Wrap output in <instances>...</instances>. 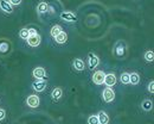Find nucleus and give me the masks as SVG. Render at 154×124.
I'll list each match as a JSON object with an SVG mask.
<instances>
[{
	"mask_svg": "<svg viewBox=\"0 0 154 124\" xmlns=\"http://www.w3.org/2000/svg\"><path fill=\"white\" fill-rule=\"evenodd\" d=\"M102 98H103V100H104L106 103H112V102H114V99H115V92L113 91V88L107 87V88H104L103 92H102Z\"/></svg>",
	"mask_w": 154,
	"mask_h": 124,
	"instance_id": "f257e3e1",
	"label": "nucleus"
},
{
	"mask_svg": "<svg viewBox=\"0 0 154 124\" xmlns=\"http://www.w3.org/2000/svg\"><path fill=\"white\" fill-rule=\"evenodd\" d=\"M39 104H40V99H39L38 96L36 94H30L27 98H26V105L29 107H32V109H36L38 107Z\"/></svg>",
	"mask_w": 154,
	"mask_h": 124,
	"instance_id": "f03ea898",
	"label": "nucleus"
},
{
	"mask_svg": "<svg viewBox=\"0 0 154 124\" xmlns=\"http://www.w3.org/2000/svg\"><path fill=\"white\" fill-rule=\"evenodd\" d=\"M32 75H33V78H36L38 80H44L46 78V70L43 67H36L32 72Z\"/></svg>",
	"mask_w": 154,
	"mask_h": 124,
	"instance_id": "7ed1b4c3",
	"label": "nucleus"
},
{
	"mask_svg": "<svg viewBox=\"0 0 154 124\" xmlns=\"http://www.w3.org/2000/svg\"><path fill=\"white\" fill-rule=\"evenodd\" d=\"M104 77H106V74L102 70H96L93 74V81L95 85H102L104 81Z\"/></svg>",
	"mask_w": 154,
	"mask_h": 124,
	"instance_id": "20e7f679",
	"label": "nucleus"
},
{
	"mask_svg": "<svg viewBox=\"0 0 154 124\" xmlns=\"http://www.w3.org/2000/svg\"><path fill=\"white\" fill-rule=\"evenodd\" d=\"M103 83H106V86L107 87H113V86H115L116 85V77L115 74H113V73H109V74H107L106 77H104V81Z\"/></svg>",
	"mask_w": 154,
	"mask_h": 124,
	"instance_id": "39448f33",
	"label": "nucleus"
},
{
	"mask_svg": "<svg viewBox=\"0 0 154 124\" xmlns=\"http://www.w3.org/2000/svg\"><path fill=\"white\" fill-rule=\"evenodd\" d=\"M88 63H89V67H90L91 69H94V68H96L97 66H98L100 60H98V57H97L95 54L89 53V54H88Z\"/></svg>",
	"mask_w": 154,
	"mask_h": 124,
	"instance_id": "423d86ee",
	"label": "nucleus"
},
{
	"mask_svg": "<svg viewBox=\"0 0 154 124\" xmlns=\"http://www.w3.org/2000/svg\"><path fill=\"white\" fill-rule=\"evenodd\" d=\"M0 8L5 12V13H12L13 12V6L7 1V0H0Z\"/></svg>",
	"mask_w": 154,
	"mask_h": 124,
	"instance_id": "0eeeda50",
	"label": "nucleus"
},
{
	"mask_svg": "<svg viewBox=\"0 0 154 124\" xmlns=\"http://www.w3.org/2000/svg\"><path fill=\"white\" fill-rule=\"evenodd\" d=\"M26 41H27V44H29L30 47L36 48V47H38L39 44H40L42 38H40L39 35H35V36H29V38H27Z\"/></svg>",
	"mask_w": 154,
	"mask_h": 124,
	"instance_id": "6e6552de",
	"label": "nucleus"
},
{
	"mask_svg": "<svg viewBox=\"0 0 154 124\" xmlns=\"http://www.w3.org/2000/svg\"><path fill=\"white\" fill-rule=\"evenodd\" d=\"M60 19L64 21L72 23V21H77V17L74 13H71V12H62V13H60Z\"/></svg>",
	"mask_w": 154,
	"mask_h": 124,
	"instance_id": "1a4fd4ad",
	"label": "nucleus"
},
{
	"mask_svg": "<svg viewBox=\"0 0 154 124\" xmlns=\"http://www.w3.org/2000/svg\"><path fill=\"white\" fill-rule=\"evenodd\" d=\"M32 88H33L36 92H43V91H45V88H46V83H45L44 80H38V81L32 83Z\"/></svg>",
	"mask_w": 154,
	"mask_h": 124,
	"instance_id": "9d476101",
	"label": "nucleus"
},
{
	"mask_svg": "<svg viewBox=\"0 0 154 124\" xmlns=\"http://www.w3.org/2000/svg\"><path fill=\"white\" fill-rule=\"evenodd\" d=\"M72 67L76 69L77 72H83L85 69V64L81 59H75L74 62H72Z\"/></svg>",
	"mask_w": 154,
	"mask_h": 124,
	"instance_id": "9b49d317",
	"label": "nucleus"
},
{
	"mask_svg": "<svg viewBox=\"0 0 154 124\" xmlns=\"http://www.w3.org/2000/svg\"><path fill=\"white\" fill-rule=\"evenodd\" d=\"M37 12H38L39 15L48 13V12H49V5H48L46 2H44V1L39 2L38 5H37Z\"/></svg>",
	"mask_w": 154,
	"mask_h": 124,
	"instance_id": "f8f14e48",
	"label": "nucleus"
},
{
	"mask_svg": "<svg viewBox=\"0 0 154 124\" xmlns=\"http://www.w3.org/2000/svg\"><path fill=\"white\" fill-rule=\"evenodd\" d=\"M62 96H63V91H62V88H59V87H56V88L52 91V93H51V98H52L54 102H58V100L62 98Z\"/></svg>",
	"mask_w": 154,
	"mask_h": 124,
	"instance_id": "ddd939ff",
	"label": "nucleus"
},
{
	"mask_svg": "<svg viewBox=\"0 0 154 124\" xmlns=\"http://www.w3.org/2000/svg\"><path fill=\"white\" fill-rule=\"evenodd\" d=\"M97 118H98V123L100 124L109 123V117H108V115H107L104 111H101V112L97 115Z\"/></svg>",
	"mask_w": 154,
	"mask_h": 124,
	"instance_id": "4468645a",
	"label": "nucleus"
},
{
	"mask_svg": "<svg viewBox=\"0 0 154 124\" xmlns=\"http://www.w3.org/2000/svg\"><path fill=\"white\" fill-rule=\"evenodd\" d=\"M62 31H63V30H62V26H60V25H54V26L51 28V30H50V35L55 38V37H57Z\"/></svg>",
	"mask_w": 154,
	"mask_h": 124,
	"instance_id": "2eb2a0df",
	"label": "nucleus"
},
{
	"mask_svg": "<svg viewBox=\"0 0 154 124\" xmlns=\"http://www.w3.org/2000/svg\"><path fill=\"white\" fill-rule=\"evenodd\" d=\"M55 40H56V42H57L58 44H64L66 42V40H68V35L64 31H62L57 37H55Z\"/></svg>",
	"mask_w": 154,
	"mask_h": 124,
	"instance_id": "dca6fc26",
	"label": "nucleus"
},
{
	"mask_svg": "<svg viewBox=\"0 0 154 124\" xmlns=\"http://www.w3.org/2000/svg\"><path fill=\"white\" fill-rule=\"evenodd\" d=\"M139 83H140V75H139L137 73H132V74H129V83L136 86Z\"/></svg>",
	"mask_w": 154,
	"mask_h": 124,
	"instance_id": "f3484780",
	"label": "nucleus"
},
{
	"mask_svg": "<svg viewBox=\"0 0 154 124\" xmlns=\"http://www.w3.org/2000/svg\"><path fill=\"white\" fill-rule=\"evenodd\" d=\"M141 107H142V110H145V111H151L152 110V107H153V103H152V100H149V99H145L142 104H141Z\"/></svg>",
	"mask_w": 154,
	"mask_h": 124,
	"instance_id": "a211bd4d",
	"label": "nucleus"
},
{
	"mask_svg": "<svg viewBox=\"0 0 154 124\" xmlns=\"http://www.w3.org/2000/svg\"><path fill=\"white\" fill-rule=\"evenodd\" d=\"M120 81L123 85H128L129 83V73H127V72L122 73L121 77H120Z\"/></svg>",
	"mask_w": 154,
	"mask_h": 124,
	"instance_id": "6ab92c4d",
	"label": "nucleus"
},
{
	"mask_svg": "<svg viewBox=\"0 0 154 124\" xmlns=\"http://www.w3.org/2000/svg\"><path fill=\"white\" fill-rule=\"evenodd\" d=\"M145 60L147 62H152L154 60V53L152 51V50H148V51H146L145 53Z\"/></svg>",
	"mask_w": 154,
	"mask_h": 124,
	"instance_id": "aec40b11",
	"label": "nucleus"
},
{
	"mask_svg": "<svg viewBox=\"0 0 154 124\" xmlns=\"http://www.w3.org/2000/svg\"><path fill=\"white\" fill-rule=\"evenodd\" d=\"M19 37L23 38V40H27V38H29V31H27L26 28H25V29H21L19 31Z\"/></svg>",
	"mask_w": 154,
	"mask_h": 124,
	"instance_id": "412c9836",
	"label": "nucleus"
},
{
	"mask_svg": "<svg viewBox=\"0 0 154 124\" xmlns=\"http://www.w3.org/2000/svg\"><path fill=\"white\" fill-rule=\"evenodd\" d=\"M88 124H100L98 123V118H97V116H95V115L90 116V117L88 118Z\"/></svg>",
	"mask_w": 154,
	"mask_h": 124,
	"instance_id": "4be33fe9",
	"label": "nucleus"
},
{
	"mask_svg": "<svg viewBox=\"0 0 154 124\" xmlns=\"http://www.w3.org/2000/svg\"><path fill=\"white\" fill-rule=\"evenodd\" d=\"M12 6H18V5H20L21 4V1L23 0H7Z\"/></svg>",
	"mask_w": 154,
	"mask_h": 124,
	"instance_id": "5701e85b",
	"label": "nucleus"
},
{
	"mask_svg": "<svg viewBox=\"0 0 154 124\" xmlns=\"http://www.w3.org/2000/svg\"><path fill=\"white\" fill-rule=\"evenodd\" d=\"M154 81L153 80H152V81H151V83H148V86H147V90H148V91H149V93H152V94H153L154 93Z\"/></svg>",
	"mask_w": 154,
	"mask_h": 124,
	"instance_id": "b1692460",
	"label": "nucleus"
},
{
	"mask_svg": "<svg viewBox=\"0 0 154 124\" xmlns=\"http://www.w3.org/2000/svg\"><path fill=\"white\" fill-rule=\"evenodd\" d=\"M27 31H29V36H35V35H38V32H37V30L36 29H27Z\"/></svg>",
	"mask_w": 154,
	"mask_h": 124,
	"instance_id": "393cba45",
	"label": "nucleus"
},
{
	"mask_svg": "<svg viewBox=\"0 0 154 124\" xmlns=\"http://www.w3.org/2000/svg\"><path fill=\"white\" fill-rule=\"evenodd\" d=\"M5 117H6V111H5L4 109H0V122L4 121Z\"/></svg>",
	"mask_w": 154,
	"mask_h": 124,
	"instance_id": "a878e982",
	"label": "nucleus"
}]
</instances>
